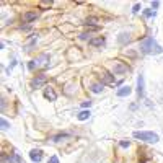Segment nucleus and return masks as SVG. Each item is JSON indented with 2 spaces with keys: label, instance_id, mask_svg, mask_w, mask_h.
Here are the masks:
<instances>
[{
  "label": "nucleus",
  "instance_id": "1",
  "mask_svg": "<svg viewBox=\"0 0 163 163\" xmlns=\"http://www.w3.org/2000/svg\"><path fill=\"white\" fill-rule=\"evenodd\" d=\"M134 137L142 140V142H148V143H156L160 140L158 134H155V132H140V130H135Z\"/></svg>",
  "mask_w": 163,
  "mask_h": 163
},
{
  "label": "nucleus",
  "instance_id": "2",
  "mask_svg": "<svg viewBox=\"0 0 163 163\" xmlns=\"http://www.w3.org/2000/svg\"><path fill=\"white\" fill-rule=\"evenodd\" d=\"M155 46H156V42H155V39H153V38H145L142 42H140L139 49H140L142 54H152Z\"/></svg>",
  "mask_w": 163,
  "mask_h": 163
},
{
  "label": "nucleus",
  "instance_id": "3",
  "mask_svg": "<svg viewBox=\"0 0 163 163\" xmlns=\"http://www.w3.org/2000/svg\"><path fill=\"white\" fill-rule=\"evenodd\" d=\"M34 65H36V68L38 67H49V54H41V55H38V57L34 59Z\"/></svg>",
  "mask_w": 163,
  "mask_h": 163
},
{
  "label": "nucleus",
  "instance_id": "4",
  "mask_svg": "<svg viewBox=\"0 0 163 163\" xmlns=\"http://www.w3.org/2000/svg\"><path fill=\"white\" fill-rule=\"evenodd\" d=\"M46 82H47V77H46L44 73H39V75H36V77L31 80V87L33 88H39V87H42Z\"/></svg>",
  "mask_w": 163,
  "mask_h": 163
},
{
  "label": "nucleus",
  "instance_id": "5",
  "mask_svg": "<svg viewBox=\"0 0 163 163\" xmlns=\"http://www.w3.org/2000/svg\"><path fill=\"white\" fill-rule=\"evenodd\" d=\"M129 70V67L127 65H124V64H121L119 60H116L113 64V72H114V75H122V73H126V72Z\"/></svg>",
  "mask_w": 163,
  "mask_h": 163
},
{
  "label": "nucleus",
  "instance_id": "6",
  "mask_svg": "<svg viewBox=\"0 0 163 163\" xmlns=\"http://www.w3.org/2000/svg\"><path fill=\"white\" fill-rule=\"evenodd\" d=\"M130 36H132V34H130L129 31H122V33H119V36H117V42H119L121 46L129 44V42H130V39H132Z\"/></svg>",
  "mask_w": 163,
  "mask_h": 163
},
{
  "label": "nucleus",
  "instance_id": "7",
  "mask_svg": "<svg viewBox=\"0 0 163 163\" xmlns=\"http://www.w3.org/2000/svg\"><path fill=\"white\" fill-rule=\"evenodd\" d=\"M104 42H106L104 36H96V38H91L90 41H88V44H90L91 47H101V46H104Z\"/></svg>",
  "mask_w": 163,
  "mask_h": 163
},
{
  "label": "nucleus",
  "instance_id": "8",
  "mask_svg": "<svg viewBox=\"0 0 163 163\" xmlns=\"http://www.w3.org/2000/svg\"><path fill=\"white\" fill-rule=\"evenodd\" d=\"M29 158H31L33 160V162H34V163H39V162H41V160H42V150H31V152H29Z\"/></svg>",
  "mask_w": 163,
  "mask_h": 163
},
{
  "label": "nucleus",
  "instance_id": "9",
  "mask_svg": "<svg viewBox=\"0 0 163 163\" xmlns=\"http://www.w3.org/2000/svg\"><path fill=\"white\" fill-rule=\"evenodd\" d=\"M143 88H145V83H143V75H139V77H137V95H139V98L143 96Z\"/></svg>",
  "mask_w": 163,
  "mask_h": 163
},
{
  "label": "nucleus",
  "instance_id": "10",
  "mask_svg": "<svg viewBox=\"0 0 163 163\" xmlns=\"http://www.w3.org/2000/svg\"><path fill=\"white\" fill-rule=\"evenodd\" d=\"M44 98H46V100H49V101H55L57 95H55L54 88H51V87H46V88H44Z\"/></svg>",
  "mask_w": 163,
  "mask_h": 163
},
{
  "label": "nucleus",
  "instance_id": "11",
  "mask_svg": "<svg viewBox=\"0 0 163 163\" xmlns=\"http://www.w3.org/2000/svg\"><path fill=\"white\" fill-rule=\"evenodd\" d=\"M36 18H38V12H26V13H23V21H25V23H31V21H34Z\"/></svg>",
  "mask_w": 163,
  "mask_h": 163
},
{
  "label": "nucleus",
  "instance_id": "12",
  "mask_svg": "<svg viewBox=\"0 0 163 163\" xmlns=\"http://www.w3.org/2000/svg\"><path fill=\"white\" fill-rule=\"evenodd\" d=\"M132 93V88L129 87V85H127V87H122V88H119V90L116 91V95L119 98H124V96H129V95Z\"/></svg>",
  "mask_w": 163,
  "mask_h": 163
},
{
  "label": "nucleus",
  "instance_id": "13",
  "mask_svg": "<svg viewBox=\"0 0 163 163\" xmlns=\"http://www.w3.org/2000/svg\"><path fill=\"white\" fill-rule=\"evenodd\" d=\"M8 163H23V162H21L18 153H12V155L8 156Z\"/></svg>",
  "mask_w": 163,
  "mask_h": 163
},
{
  "label": "nucleus",
  "instance_id": "14",
  "mask_svg": "<svg viewBox=\"0 0 163 163\" xmlns=\"http://www.w3.org/2000/svg\"><path fill=\"white\" fill-rule=\"evenodd\" d=\"M113 82H114L113 73H108V72H104V73H103V83H113Z\"/></svg>",
  "mask_w": 163,
  "mask_h": 163
},
{
  "label": "nucleus",
  "instance_id": "15",
  "mask_svg": "<svg viewBox=\"0 0 163 163\" xmlns=\"http://www.w3.org/2000/svg\"><path fill=\"white\" fill-rule=\"evenodd\" d=\"M90 111H87V109H83V111H82V113H78V121H87L88 119V117H90Z\"/></svg>",
  "mask_w": 163,
  "mask_h": 163
},
{
  "label": "nucleus",
  "instance_id": "16",
  "mask_svg": "<svg viewBox=\"0 0 163 163\" xmlns=\"http://www.w3.org/2000/svg\"><path fill=\"white\" fill-rule=\"evenodd\" d=\"M67 137H70V134L62 132V134H57V135H54V137H52V140H54V142H60L62 139H67Z\"/></svg>",
  "mask_w": 163,
  "mask_h": 163
},
{
  "label": "nucleus",
  "instance_id": "17",
  "mask_svg": "<svg viewBox=\"0 0 163 163\" xmlns=\"http://www.w3.org/2000/svg\"><path fill=\"white\" fill-rule=\"evenodd\" d=\"M90 90L93 91V93H101V91H103V83H93Z\"/></svg>",
  "mask_w": 163,
  "mask_h": 163
},
{
  "label": "nucleus",
  "instance_id": "18",
  "mask_svg": "<svg viewBox=\"0 0 163 163\" xmlns=\"http://www.w3.org/2000/svg\"><path fill=\"white\" fill-rule=\"evenodd\" d=\"M36 42H38V34H33V38H31V41H29V42H28V44H26V46H25V49H26V51H29V49H31V47H33V46H34V44H36Z\"/></svg>",
  "mask_w": 163,
  "mask_h": 163
},
{
  "label": "nucleus",
  "instance_id": "19",
  "mask_svg": "<svg viewBox=\"0 0 163 163\" xmlns=\"http://www.w3.org/2000/svg\"><path fill=\"white\" fill-rule=\"evenodd\" d=\"M0 124H2V129L3 130H8L10 129V122L7 119H2V121H0Z\"/></svg>",
  "mask_w": 163,
  "mask_h": 163
},
{
  "label": "nucleus",
  "instance_id": "20",
  "mask_svg": "<svg viewBox=\"0 0 163 163\" xmlns=\"http://www.w3.org/2000/svg\"><path fill=\"white\" fill-rule=\"evenodd\" d=\"M78 39H82V41L88 39V41H90V39H91V34H90V33H82V34L78 36Z\"/></svg>",
  "mask_w": 163,
  "mask_h": 163
},
{
  "label": "nucleus",
  "instance_id": "21",
  "mask_svg": "<svg viewBox=\"0 0 163 163\" xmlns=\"http://www.w3.org/2000/svg\"><path fill=\"white\" fill-rule=\"evenodd\" d=\"M143 16H147V18L155 16V12H153V10H150V8H147V10H143Z\"/></svg>",
  "mask_w": 163,
  "mask_h": 163
},
{
  "label": "nucleus",
  "instance_id": "22",
  "mask_svg": "<svg viewBox=\"0 0 163 163\" xmlns=\"http://www.w3.org/2000/svg\"><path fill=\"white\" fill-rule=\"evenodd\" d=\"M162 51H163V49H162V47H160V46H158V44H156V46H155V47H153V52H152V54H162Z\"/></svg>",
  "mask_w": 163,
  "mask_h": 163
},
{
  "label": "nucleus",
  "instance_id": "23",
  "mask_svg": "<svg viewBox=\"0 0 163 163\" xmlns=\"http://www.w3.org/2000/svg\"><path fill=\"white\" fill-rule=\"evenodd\" d=\"M119 145L122 147V148H126V147H129V145H130V142H129V140H121Z\"/></svg>",
  "mask_w": 163,
  "mask_h": 163
},
{
  "label": "nucleus",
  "instance_id": "24",
  "mask_svg": "<svg viewBox=\"0 0 163 163\" xmlns=\"http://www.w3.org/2000/svg\"><path fill=\"white\" fill-rule=\"evenodd\" d=\"M36 65H34V60H29L28 62V70H34Z\"/></svg>",
  "mask_w": 163,
  "mask_h": 163
},
{
  "label": "nucleus",
  "instance_id": "25",
  "mask_svg": "<svg viewBox=\"0 0 163 163\" xmlns=\"http://www.w3.org/2000/svg\"><path fill=\"white\" fill-rule=\"evenodd\" d=\"M139 10H140V5H139V3H135V5L132 7V13H137Z\"/></svg>",
  "mask_w": 163,
  "mask_h": 163
},
{
  "label": "nucleus",
  "instance_id": "26",
  "mask_svg": "<svg viewBox=\"0 0 163 163\" xmlns=\"http://www.w3.org/2000/svg\"><path fill=\"white\" fill-rule=\"evenodd\" d=\"M47 163H59V158H57V156H51Z\"/></svg>",
  "mask_w": 163,
  "mask_h": 163
},
{
  "label": "nucleus",
  "instance_id": "27",
  "mask_svg": "<svg viewBox=\"0 0 163 163\" xmlns=\"http://www.w3.org/2000/svg\"><path fill=\"white\" fill-rule=\"evenodd\" d=\"M82 106H83V108H90V106H91V101H90V100H88V101H83V103H82Z\"/></svg>",
  "mask_w": 163,
  "mask_h": 163
},
{
  "label": "nucleus",
  "instance_id": "28",
  "mask_svg": "<svg viewBox=\"0 0 163 163\" xmlns=\"http://www.w3.org/2000/svg\"><path fill=\"white\" fill-rule=\"evenodd\" d=\"M15 65H16V60H13V62H12V64H10V67H8V68H7V72H8V73H10V72H12V68H13V67H15Z\"/></svg>",
  "mask_w": 163,
  "mask_h": 163
},
{
  "label": "nucleus",
  "instance_id": "29",
  "mask_svg": "<svg viewBox=\"0 0 163 163\" xmlns=\"http://www.w3.org/2000/svg\"><path fill=\"white\" fill-rule=\"evenodd\" d=\"M158 7H160V2H152V8H158Z\"/></svg>",
  "mask_w": 163,
  "mask_h": 163
},
{
  "label": "nucleus",
  "instance_id": "30",
  "mask_svg": "<svg viewBox=\"0 0 163 163\" xmlns=\"http://www.w3.org/2000/svg\"><path fill=\"white\" fill-rule=\"evenodd\" d=\"M21 29H25V31H28V29H31V25H25V26L21 25Z\"/></svg>",
  "mask_w": 163,
  "mask_h": 163
},
{
  "label": "nucleus",
  "instance_id": "31",
  "mask_svg": "<svg viewBox=\"0 0 163 163\" xmlns=\"http://www.w3.org/2000/svg\"><path fill=\"white\" fill-rule=\"evenodd\" d=\"M7 160H8V156H7V155H5V153H2V163H5V162H7Z\"/></svg>",
  "mask_w": 163,
  "mask_h": 163
}]
</instances>
